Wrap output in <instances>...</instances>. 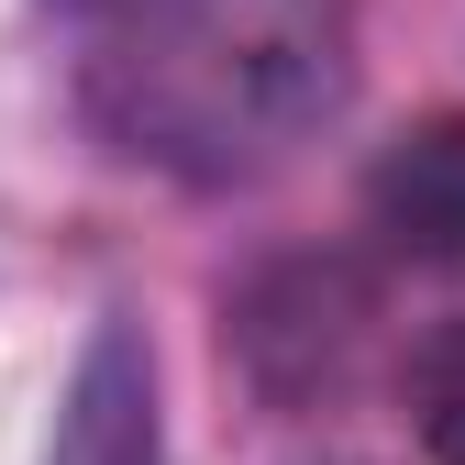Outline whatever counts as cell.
<instances>
[{
  "label": "cell",
  "mask_w": 465,
  "mask_h": 465,
  "mask_svg": "<svg viewBox=\"0 0 465 465\" xmlns=\"http://www.w3.org/2000/svg\"><path fill=\"white\" fill-rule=\"evenodd\" d=\"M45 465H166V432H155V355L144 332H89V355L67 377V411H55V454Z\"/></svg>",
  "instance_id": "obj_2"
},
{
  "label": "cell",
  "mask_w": 465,
  "mask_h": 465,
  "mask_svg": "<svg viewBox=\"0 0 465 465\" xmlns=\"http://www.w3.org/2000/svg\"><path fill=\"white\" fill-rule=\"evenodd\" d=\"M411 421H421L432 465H465V322H443L411 355Z\"/></svg>",
  "instance_id": "obj_4"
},
{
  "label": "cell",
  "mask_w": 465,
  "mask_h": 465,
  "mask_svg": "<svg viewBox=\"0 0 465 465\" xmlns=\"http://www.w3.org/2000/svg\"><path fill=\"white\" fill-rule=\"evenodd\" d=\"M377 222L399 232L411 255H465V134L432 123L377 166Z\"/></svg>",
  "instance_id": "obj_3"
},
{
  "label": "cell",
  "mask_w": 465,
  "mask_h": 465,
  "mask_svg": "<svg viewBox=\"0 0 465 465\" xmlns=\"http://www.w3.org/2000/svg\"><path fill=\"white\" fill-rule=\"evenodd\" d=\"M343 0H123L89 111L178 178H255L343 100Z\"/></svg>",
  "instance_id": "obj_1"
}]
</instances>
